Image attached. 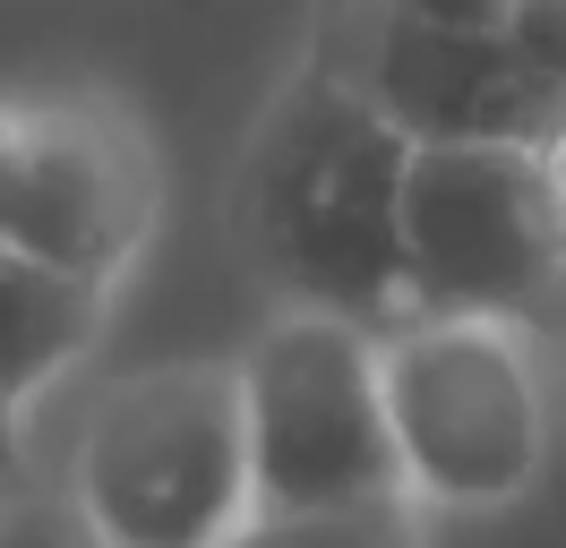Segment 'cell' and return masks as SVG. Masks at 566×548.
<instances>
[{
  "mask_svg": "<svg viewBox=\"0 0 566 548\" xmlns=\"http://www.w3.org/2000/svg\"><path fill=\"white\" fill-rule=\"evenodd\" d=\"M403 164L412 137L395 129L360 77H310L275 103L249 155V249L283 301L344 308L387 335L412 317L403 274Z\"/></svg>",
  "mask_w": 566,
  "mask_h": 548,
  "instance_id": "6da1fadb",
  "label": "cell"
},
{
  "mask_svg": "<svg viewBox=\"0 0 566 548\" xmlns=\"http://www.w3.org/2000/svg\"><path fill=\"white\" fill-rule=\"evenodd\" d=\"M241 403L258 531H353L421 514L378 377V326L283 301L275 326L241 351Z\"/></svg>",
  "mask_w": 566,
  "mask_h": 548,
  "instance_id": "7a4b0ae2",
  "label": "cell"
},
{
  "mask_svg": "<svg viewBox=\"0 0 566 548\" xmlns=\"http://www.w3.org/2000/svg\"><path fill=\"white\" fill-rule=\"evenodd\" d=\"M70 514L104 548H207L258 531L241 360L112 377L70 445Z\"/></svg>",
  "mask_w": 566,
  "mask_h": 548,
  "instance_id": "3957f363",
  "label": "cell"
},
{
  "mask_svg": "<svg viewBox=\"0 0 566 548\" xmlns=\"http://www.w3.org/2000/svg\"><path fill=\"white\" fill-rule=\"evenodd\" d=\"M395 445L429 514H490L549 463V386L524 317L412 308L378 335Z\"/></svg>",
  "mask_w": 566,
  "mask_h": 548,
  "instance_id": "277c9868",
  "label": "cell"
},
{
  "mask_svg": "<svg viewBox=\"0 0 566 548\" xmlns=\"http://www.w3.org/2000/svg\"><path fill=\"white\" fill-rule=\"evenodd\" d=\"M403 274L412 308H490L541 326L566 301V240L541 198L532 137H412Z\"/></svg>",
  "mask_w": 566,
  "mask_h": 548,
  "instance_id": "5b68a950",
  "label": "cell"
},
{
  "mask_svg": "<svg viewBox=\"0 0 566 548\" xmlns=\"http://www.w3.org/2000/svg\"><path fill=\"white\" fill-rule=\"evenodd\" d=\"M155 232V155L104 103H0V249L120 283Z\"/></svg>",
  "mask_w": 566,
  "mask_h": 548,
  "instance_id": "8992f818",
  "label": "cell"
},
{
  "mask_svg": "<svg viewBox=\"0 0 566 548\" xmlns=\"http://www.w3.org/2000/svg\"><path fill=\"white\" fill-rule=\"evenodd\" d=\"M360 86L403 137H541L566 103L506 43V27H438L395 0L378 9Z\"/></svg>",
  "mask_w": 566,
  "mask_h": 548,
  "instance_id": "52a82bcc",
  "label": "cell"
},
{
  "mask_svg": "<svg viewBox=\"0 0 566 548\" xmlns=\"http://www.w3.org/2000/svg\"><path fill=\"white\" fill-rule=\"evenodd\" d=\"M104 301H112L104 283L0 249V394L35 403L52 377H70L104 326Z\"/></svg>",
  "mask_w": 566,
  "mask_h": 548,
  "instance_id": "ba28073f",
  "label": "cell"
},
{
  "mask_svg": "<svg viewBox=\"0 0 566 548\" xmlns=\"http://www.w3.org/2000/svg\"><path fill=\"white\" fill-rule=\"evenodd\" d=\"M506 43L566 95V0H506Z\"/></svg>",
  "mask_w": 566,
  "mask_h": 548,
  "instance_id": "9c48e42d",
  "label": "cell"
},
{
  "mask_svg": "<svg viewBox=\"0 0 566 548\" xmlns=\"http://www.w3.org/2000/svg\"><path fill=\"white\" fill-rule=\"evenodd\" d=\"M532 164H541V198H549V223H558V240H566V103H558V120L532 137Z\"/></svg>",
  "mask_w": 566,
  "mask_h": 548,
  "instance_id": "30bf717a",
  "label": "cell"
},
{
  "mask_svg": "<svg viewBox=\"0 0 566 548\" xmlns=\"http://www.w3.org/2000/svg\"><path fill=\"white\" fill-rule=\"evenodd\" d=\"M18 488H27V403L0 394V514H9Z\"/></svg>",
  "mask_w": 566,
  "mask_h": 548,
  "instance_id": "8fae6325",
  "label": "cell"
},
{
  "mask_svg": "<svg viewBox=\"0 0 566 548\" xmlns=\"http://www.w3.org/2000/svg\"><path fill=\"white\" fill-rule=\"evenodd\" d=\"M412 18H438V27H506V0H395Z\"/></svg>",
  "mask_w": 566,
  "mask_h": 548,
  "instance_id": "7c38bea8",
  "label": "cell"
}]
</instances>
